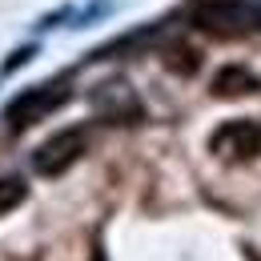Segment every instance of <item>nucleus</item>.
<instances>
[{"instance_id":"nucleus-1","label":"nucleus","mask_w":261,"mask_h":261,"mask_svg":"<svg viewBox=\"0 0 261 261\" xmlns=\"http://www.w3.org/2000/svg\"><path fill=\"white\" fill-rule=\"evenodd\" d=\"M68 97H72V89H65V85H33V89H20L16 97L4 105V121H8L12 133H24V129H33L36 121H44L48 113H57Z\"/></svg>"},{"instance_id":"nucleus-2","label":"nucleus","mask_w":261,"mask_h":261,"mask_svg":"<svg viewBox=\"0 0 261 261\" xmlns=\"http://www.w3.org/2000/svg\"><path fill=\"white\" fill-rule=\"evenodd\" d=\"M85 149H89V133L85 129H61L33 153V169L40 177H61L85 157Z\"/></svg>"},{"instance_id":"nucleus-3","label":"nucleus","mask_w":261,"mask_h":261,"mask_svg":"<svg viewBox=\"0 0 261 261\" xmlns=\"http://www.w3.org/2000/svg\"><path fill=\"white\" fill-rule=\"evenodd\" d=\"M209 149L221 161H253L261 153V125L257 121H225L209 137Z\"/></svg>"},{"instance_id":"nucleus-4","label":"nucleus","mask_w":261,"mask_h":261,"mask_svg":"<svg viewBox=\"0 0 261 261\" xmlns=\"http://www.w3.org/2000/svg\"><path fill=\"white\" fill-rule=\"evenodd\" d=\"M93 105H97L105 117H113V121H121V117H137V113H141V105H137V97L129 93V85H125V81H109V85H97V93H93Z\"/></svg>"},{"instance_id":"nucleus-5","label":"nucleus","mask_w":261,"mask_h":261,"mask_svg":"<svg viewBox=\"0 0 261 261\" xmlns=\"http://www.w3.org/2000/svg\"><path fill=\"white\" fill-rule=\"evenodd\" d=\"M213 93L221 100H233V97H245V93H257V76L241 65H225L217 76H213Z\"/></svg>"},{"instance_id":"nucleus-6","label":"nucleus","mask_w":261,"mask_h":261,"mask_svg":"<svg viewBox=\"0 0 261 261\" xmlns=\"http://www.w3.org/2000/svg\"><path fill=\"white\" fill-rule=\"evenodd\" d=\"M237 8H241V0H193L189 4V20L197 29H221L225 20H233Z\"/></svg>"},{"instance_id":"nucleus-7","label":"nucleus","mask_w":261,"mask_h":261,"mask_svg":"<svg viewBox=\"0 0 261 261\" xmlns=\"http://www.w3.org/2000/svg\"><path fill=\"white\" fill-rule=\"evenodd\" d=\"M24 197H29V185L20 177H0V217L12 213L16 205H24Z\"/></svg>"},{"instance_id":"nucleus-8","label":"nucleus","mask_w":261,"mask_h":261,"mask_svg":"<svg viewBox=\"0 0 261 261\" xmlns=\"http://www.w3.org/2000/svg\"><path fill=\"white\" fill-rule=\"evenodd\" d=\"M117 4L113 0H93L89 8H72V20H68V29H89L93 20H100V16H109Z\"/></svg>"},{"instance_id":"nucleus-9","label":"nucleus","mask_w":261,"mask_h":261,"mask_svg":"<svg viewBox=\"0 0 261 261\" xmlns=\"http://www.w3.org/2000/svg\"><path fill=\"white\" fill-rule=\"evenodd\" d=\"M33 57H36V44H20V48H16V53H8V61L0 65V76H8V72H16V68H24Z\"/></svg>"}]
</instances>
